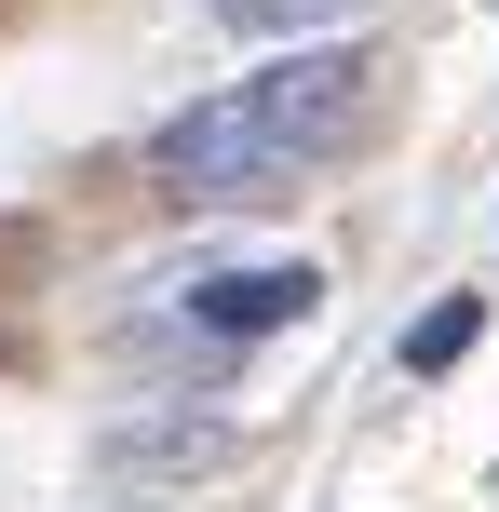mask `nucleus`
Here are the masks:
<instances>
[{
    "label": "nucleus",
    "mask_w": 499,
    "mask_h": 512,
    "mask_svg": "<svg viewBox=\"0 0 499 512\" xmlns=\"http://www.w3.org/2000/svg\"><path fill=\"white\" fill-rule=\"evenodd\" d=\"M216 14H230L243 41H311V27H351L365 0H216Z\"/></svg>",
    "instance_id": "7ed1b4c3"
},
{
    "label": "nucleus",
    "mask_w": 499,
    "mask_h": 512,
    "mask_svg": "<svg viewBox=\"0 0 499 512\" xmlns=\"http://www.w3.org/2000/svg\"><path fill=\"white\" fill-rule=\"evenodd\" d=\"M311 310H324V270H311V256H270V270L189 283V324H216V337H270V324H311Z\"/></svg>",
    "instance_id": "f03ea898"
},
{
    "label": "nucleus",
    "mask_w": 499,
    "mask_h": 512,
    "mask_svg": "<svg viewBox=\"0 0 499 512\" xmlns=\"http://www.w3.org/2000/svg\"><path fill=\"white\" fill-rule=\"evenodd\" d=\"M486 337V297H446V310H419V337H405V364H419V378H446L459 351H473Z\"/></svg>",
    "instance_id": "20e7f679"
},
{
    "label": "nucleus",
    "mask_w": 499,
    "mask_h": 512,
    "mask_svg": "<svg viewBox=\"0 0 499 512\" xmlns=\"http://www.w3.org/2000/svg\"><path fill=\"white\" fill-rule=\"evenodd\" d=\"M365 95H378V68L351 41H297L284 68L230 81V95H203V108H176V122L149 135V162L189 189V203H257V189L297 176V162L351 149V135H365Z\"/></svg>",
    "instance_id": "f257e3e1"
}]
</instances>
